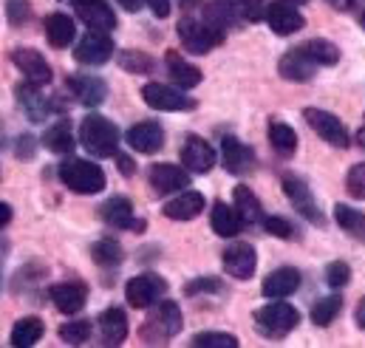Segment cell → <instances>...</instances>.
<instances>
[{"label":"cell","mask_w":365,"mask_h":348,"mask_svg":"<svg viewBox=\"0 0 365 348\" xmlns=\"http://www.w3.org/2000/svg\"><path fill=\"white\" fill-rule=\"evenodd\" d=\"M184 326V317H182V309L179 303L173 300H165V303H153L150 312H148V320L142 323V343L148 346H165L170 343Z\"/></svg>","instance_id":"obj_1"},{"label":"cell","mask_w":365,"mask_h":348,"mask_svg":"<svg viewBox=\"0 0 365 348\" xmlns=\"http://www.w3.org/2000/svg\"><path fill=\"white\" fill-rule=\"evenodd\" d=\"M80 142L93 156L110 159L119 153V128L102 113H88L80 122Z\"/></svg>","instance_id":"obj_2"},{"label":"cell","mask_w":365,"mask_h":348,"mask_svg":"<svg viewBox=\"0 0 365 348\" xmlns=\"http://www.w3.org/2000/svg\"><path fill=\"white\" fill-rule=\"evenodd\" d=\"M60 181L80 195H96L105 190V170L88 159H66L60 165Z\"/></svg>","instance_id":"obj_3"},{"label":"cell","mask_w":365,"mask_h":348,"mask_svg":"<svg viewBox=\"0 0 365 348\" xmlns=\"http://www.w3.org/2000/svg\"><path fill=\"white\" fill-rule=\"evenodd\" d=\"M252 317H255V329L269 340H280V337H286L289 332H294L300 326V312L292 303H283V300L261 306Z\"/></svg>","instance_id":"obj_4"},{"label":"cell","mask_w":365,"mask_h":348,"mask_svg":"<svg viewBox=\"0 0 365 348\" xmlns=\"http://www.w3.org/2000/svg\"><path fill=\"white\" fill-rule=\"evenodd\" d=\"M176 31H179V40L190 54H207V51L218 48L227 37L218 29H212L207 20H198V17H182Z\"/></svg>","instance_id":"obj_5"},{"label":"cell","mask_w":365,"mask_h":348,"mask_svg":"<svg viewBox=\"0 0 365 348\" xmlns=\"http://www.w3.org/2000/svg\"><path fill=\"white\" fill-rule=\"evenodd\" d=\"M283 193H286L289 204L297 210V215H303L309 224H314V227H323L326 224L323 210H320L312 187L306 184V178H300L297 173H286L283 175Z\"/></svg>","instance_id":"obj_6"},{"label":"cell","mask_w":365,"mask_h":348,"mask_svg":"<svg viewBox=\"0 0 365 348\" xmlns=\"http://www.w3.org/2000/svg\"><path fill=\"white\" fill-rule=\"evenodd\" d=\"M168 292V280L156 272H145V275H136L128 280L125 286V300L133 306V309H150L153 303L162 300V295Z\"/></svg>","instance_id":"obj_7"},{"label":"cell","mask_w":365,"mask_h":348,"mask_svg":"<svg viewBox=\"0 0 365 348\" xmlns=\"http://www.w3.org/2000/svg\"><path fill=\"white\" fill-rule=\"evenodd\" d=\"M303 119H306L309 128H312L323 142H329L331 148H340V150L349 148V130H346V125H343L334 113L320 111V108H306V111H303Z\"/></svg>","instance_id":"obj_8"},{"label":"cell","mask_w":365,"mask_h":348,"mask_svg":"<svg viewBox=\"0 0 365 348\" xmlns=\"http://www.w3.org/2000/svg\"><path fill=\"white\" fill-rule=\"evenodd\" d=\"M142 99L156 108V111H170V113H179V111H195L198 102L192 96H187L184 91L173 86H162V83H148L142 88Z\"/></svg>","instance_id":"obj_9"},{"label":"cell","mask_w":365,"mask_h":348,"mask_svg":"<svg viewBox=\"0 0 365 348\" xmlns=\"http://www.w3.org/2000/svg\"><path fill=\"white\" fill-rule=\"evenodd\" d=\"M221 263H224V272H227L230 277H235V280H250V277L255 275V269H258V252H255L252 244L235 241V244H230V247L224 250Z\"/></svg>","instance_id":"obj_10"},{"label":"cell","mask_w":365,"mask_h":348,"mask_svg":"<svg viewBox=\"0 0 365 348\" xmlns=\"http://www.w3.org/2000/svg\"><path fill=\"white\" fill-rule=\"evenodd\" d=\"M99 215H102L105 224H110V227H116V230H130V232H145V230H148L145 218H136V215H133V204H130V198H125V195L108 198V201L99 207Z\"/></svg>","instance_id":"obj_11"},{"label":"cell","mask_w":365,"mask_h":348,"mask_svg":"<svg viewBox=\"0 0 365 348\" xmlns=\"http://www.w3.org/2000/svg\"><path fill=\"white\" fill-rule=\"evenodd\" d=\"M179 156H182V165L187 173H210L215 168V159H218V153L212 150V145L207 139L195 136V133L187 136L182 142Z\"/></svg>","instance_id":"obj_12"},{"label":"cell","mask_w":365,"mask_h":348,"mask_svg":"<svg viewBox=\"0 0 365 348\" xmlns=\"http://www.w3.org/2000/svg\"><path fill=\"white\" fill-rule=\"evenodd\" d=\"M221 162L224 170L232 175H247L255 170V150L250 145H244L238 136H224L221 139Z\"/></svg>","instance_id":"obj_13"},{"label":"cell","mask_w":365,"mask_h":348,"mask_svg":"<svg viewBox=\"0 0 365 348\" xmlns=\"http://www.w3.org/2000/svg\"><path fill=\"white\" fill-rule=\"evenodd\" d=\"M264 20H267V26L272 29L277 37H289V34H294V31H300L306 26V17L297 11V6L283 3V0L267 6Z\"/></svg>","instance_id":"obj_14"},{"label":"cell","mask_w":365,"mask_h":348,"mask_svg":"<svg viewBox=\"0 0 365 348\" xmlns=\"http://www.w3.org/2000/svg\"><path fill=\"white\" fill-rule=\"evenodd\" d=\"M317 68H320V66L306 54V48H303V46L289 48V51L280 57V63H277L280 77H283V80H289V83H309V80L317 74Z\"/></svg>","instance_id":"obj_15"},{"label":"cell","mask_w":365,"mask_h":348,"mask_svg":"<svg viewBox=\"0 0 365 348\" xmlns=\"http://www.w3.org/2000/svg\"><path fill=\"white\" fill-rule=\"evenodd\" d=\"M74 57H77V63H83V66H105V63L113 57V40H110L105 31H88V34L77 43Z\"/></svg>","instance_id":"obj_16"},{"label":"cell","mask_w":365,"mask_h":348,"mask_svg":"<svg viewBox=\"0 0 365 348\" xmlns=\"http://www.w3.org/2000/svg\"><path fill=\"white\" fill-rule=\"evenodd\" d=\"M11 63L20 68V74L26 77V83H34V86H48L51 83V66L46 63V57L34 48H17L11 51Z\"/></svg>","instance_id":"obj_17"},{"label":"cell","mask_w":365,"mask_h":348,"mask_svg":"<svg viewBox=\"0 0 365 348\" xmlns=\"http://www.w3.org/2000/svg\"><path fill=\"white\" fill-rule=\"evenodd\" d=\"M125 139H128V145H130L136 153L150 156V153H159V150H162V145H165V130H162L159 122L145 119V122H136V125L125 133Z\"/></svg>","instance_id":"obj_18"},{"label":"cell","mask_w":365,"mask_h":348,"mask_svg":"<svg viewBox=\"0 0 365 348\" xmlns=\"http://www.w3.org/2000/svg\"><path fill=\"white\" fill-rule=\"evenodd\" d=\"M48 295H51V303L57 306V312H63V314H77L88 303V286L83 280L57 283L48 289Z\"/></svg>","instance_id":"obj_19"},{"label":"cell","mask_w":365,"mask_h":348,"mask_svg":"<svg viewBox=\"0 0 365 348\" xmlns=\"http://www.w3.org/2000/svg\"><path fill=\"white\" fill-rule=\"evenodd\" d=\"M204 20H207L212 29H218L221 34H227L230 29H238V26L247 23L241 6L232 3V0H210V3L204 6Z\"/></svg>","instance_id":"obj_20"},{"label":"cell","mask_w":365,"mask_h":348,"mask_svg":"<svg viewBox=\"0 0 365 348\" xmlns=\"http://www.w3.org/2000/svg\"><path fill=\"white\" fill-rule=\"evenodd\" d=\"M148 181H150V187H153L159 195H170V193H182V190H187L190 175H187V170L179 168V165H168V162H162V165H150Z\"/></svg>","instance_id":"obj_21"},{"label":"cell","mask_w":365,"mask_h":348,"mask_svg":"<svg viewBox=\"0 0 365 348\" xmlns=\"http://www.w3.org/2000/svg\"><path fill=\"white\" fill-rule=\"evenodd\" d=\"M14 93H17V102H20V108L26 111V116L31 122H43L51 111H63L57 102H48L40 93V86H34V83H20V86L14 88Z\"/></svg>","instance_id":"obj_22"},{"label":"cell","mask_w":365,"mask_h":348,"mask_svg":"<svg viewBox=\"0 0 365 348\" xmlns=\"http://www.w3.org/2000/svg\"><path fill=\"white\" fill-rule=\"evenodd\" d=\"M300 280L303 277H300V272L294 266H280V269H274L264 277L261 292L269 300H283V297H289V295H294L300 289Z\"/></svg>","instance_id":"obj_23"},{"label":"cell","mask_w":365,"mask_h":348,"mask_svg":"<svg viewBox=\"0 0 365 348\" xmlns=\"http://www.w3.org/2000/svg\"><path fill=\"white\" fill-rule=\"evenodd\" d=\"M68 91L74 93L77 102H83L86 108H99L108 96V86L105 80L91 77V74H71L68 77Z\"/></svg>","instance_id":"obj_24"},{"label":"cell","mask_w":365,"mask_h":348,"mask_svg":"<svg viewBox=\"0 0 365 348\" xmlns=\"http://www.w3.org/2000/svg\"><path fill=\"white\" fill-rule=\"evenodd\" d=\"M74 9L91 31H105L108 34L110 29H116V14L105 0H80Z\"/></svg>","instance_id":"obj_25"},{"label":"cell","mask_w":365,"mask_h":348,"mask_svg":"<svg viewBox=\"0 0 365 348\" xmlns=\"http://www.w3.org/2000/svg\"><path fill=\"white\" fill-rule=\"evenodd\" d=\"M96 326H99V337H102L105 346H122L128 340V314L119 306L105 309L99 314Z\"/></svg>","instance_id":"obj_26"},{"label":"cell","mask_w":365,"mask_h":348,"mask_svg":"<svg viewBox=\"0 0 365 348\" xmlns=\"http://www.w3.org/2000/svg\"><path fill=\"white\" fill-rule=\"evenodd\" d=\"M162 213H165L170 221H192L195 215L204 213V195L195 193V190H184V193H179L176 198H170V201L162 207Z\"/></svg>","instance_id":"obj_27"},{"label":"cell","mask_w":365,"mask_h":348,"mask_svg":"<svg viewBox=\"0 0 365 348\" xmlns=\"http://www.w3.org/2000/svg\"><path fill=\"white\" fill-rule=\"evenodd\" d=\"M210 224H212V232L221 235V238H235V235L244 230L241 215H238L235 207H230L227 201H215V204H212Z\"/></svg>","instance_id":"obj_28"},{"label":"cell","mask_w":365,"mask_h":348,"mask_svg":"<svg viewBox=\"0 0 365 348\" xmlns=\"http://www.w3.org/2000/svg\"><path fill=\"white\" fill-rule=\"evenodd\" d=\"M77 37V26L68 14L63 11H51L46 17V40L54 46V48H68L71 40Z\"/></svg>","instance_id":"obj_29"},{"label":"cell","mask_w":365,"mask_h":348,"mask_svg":"<svg viewBox=\"0 0 365 348\" xmlns=\"http://www.w3.org/2000/svg\"><path fill=\"white\" fill-rule=\"evenodd\" d=\"M232 198H235V213L241 215V221H244V227H252V224H261L264 221V207H261V198L247 187V184H238L235 187V193H232Z\"/></svg>","instance_id":"obj_30"},{"label":"cell","mask_w":365,"mask_h":348,"mask_svg":"<svg viewBox=\"0 0 365 348\" xmlns=\"http://www.w3.org/2000/svg\"><path fill=\"white\" fill-rule=\"evenodd\" d=\"M165 66H168V71H170V77H173V83L176 86H182L184 91L187 88H195L201 86V68L198 66H192V63H187L179 51H168L165 54Z\"/></svg>","instance_id":"obj_31"},{"label":"cell","mask_w":365,"mask_h":348,"mask_svg":"<svg viewBox=\"0 0 365 348\" xmlns=\"http://www.w3.org/2000/svg\"><path fill=\"white\" fill-rule=\"evenodd\" d=\"M43 145L51 150V153H60V156H68L74 153V130H71V122L68 119H60L54 125H48V130L43 133Z\"/></svg>","instance_id":"obj_32"},{"label":"cell","mask_w":365,"mask_h":348,"mask_svg":"<svg viewBox=\"0 0 365 348\" xmlns=\"http://www.w3.org/2000/svg\"><path fill=\"white\" fill-rule=\"evenodd\" d=\"M269 145L274 148V153H280L283 159H289V156H294L297 153V133H294V128L292 125H286V122H280V119H269Z\"/></svg>","instance_id":"obj_33"},{"label":"cell","mask_w":365,"mask_h":348,"mask_svg":"<svg viewBox=\"0 0 365 348\" xmlns=\"http://www.w3.org/2000/svg\"><path fill=\"white\" fill-rule=\"evenodd\" d=\"M43 334H46V326H43L40 317H23V320H17L14 329H11V346L31 348L43 340Z\"/></svg>","instance_id":"obj_34"},{"label":"cell","mask_w":365,"mask_h":348,"mask_svg":"<svg viewBox=\"0 0 365 348\" xmlns=\"http://www.w3.org/2000/svg\"><path fill=\"white\" fill-rule=\"evenodd\" d=\"M334 221L343 232H349L351 238L365 241V213L349 207V204H334Z\"/></svg>","instance_id":"obj_35"},{"label":"cell","mask_w":365,"mask_h":348,"mask_svg":"<svg viewBox=\"0 0 365 348\" xmlns=\"http://www.w3.org/2000/svg\"><path fill=\"white\" fill-rule=\"evenodd\" d=\"M340 312H343V297H340V295L320 297V300L312 306V323L320 326V329H326V326H331V323L340 317Z\"/></svg>","instance_id":"obj_36"},{"label":"cell","mask_w":365,"mask_h":348,"mask_svg":"<svg viewBox=\"0 0 365 348\" xmlns=\"http://www.w3.org/2000/svg\"><path fill=\"white\" fill-rule=\"evenodd\" d=\"M303 48H306V54H309V57H312L317 66H326V68H331V66H337V63H340V48H337L331 40L314 37V40L303 43Z\"/></svg>","instance_id":"obj_37"},{"label":"cell","mask_w":365,"mask_h":348,"mask_svg":"<svg viewBox=\"0 0 365 348\" xmlns=\"http://www.w3.org/2000/svg\"><path fill=\"white\" fill-rule=\"evenodd\" d=\"M116 63H119V68H125V71H130V74H150V71L156 68V60H153L150 54L133 51V48L119 51V54H116Z\"/></svg>","instance_id":"obj_38"},{"label":"cell","mask_w":365,"mask_h":348,"mask_svg":"<svg viewBox=\"0 0 365 348\" xmlns=\"http://www.w3.org/2000/svg\"><path fill=\"white\" fill-rule=\"evenodd\" d=\"M91 258L102 269H113L122 263V247L116 244V238H99L91 247Z\"/></svg>","instance_id":"obj_39"},{"label":"cell","mask_w":365,"mask_h":348,"mask_svg":"<svg viewBox=\"0 0 365 348\" xmlns=\"http://www.w3.org/2000/svg\"><path fill=\"white\" fill-rule=\"evenodd\" d=\"M93 326L91 320H71V323H63L60 326V340L68 343V346H86L91 340Z\"/></svg>","instance_id":"obj_40"},{"label":"cell","mask_w":365,"mask_h":348,"mask_svg":"<svg viewBox=\"0 0 365 348\" xmlns=\"http://www.w3.org/2000/svg\"><path fill=\"white\" fill-rule=\"evenodd\" d=\"M190 343L195 348H235L238 346V337L227 334V332H201Z\"/></svg>","instance_id":"obj_41"},{"label":"cell","mask_w":365,"mask_h":348,"mask_svg":"<svg viewBox=\"0 0 365 348\" xmlns=\"http://www.w3.org/2000/svg\"><path fill=\"white\" fill-rule=\"evenodd\" d=\"M326 283L331 289H346L351 283V266L346 261H331L326 266Z\"/></svg>","instance_id":"obj_42"},{"label":"cell","mask_w":365,"mask_h":348,"mask_svg":"<svg viewBox=\"0 0 365 348\" xmlns=\"http://www.w3.org/2000/svg\"><path fill=\"white\" fill-rule=\"evenodd\" d=\"M346 190H349L351 198L365 201V162L351 165V170H349V175H346Z\"/></svg>","instance_id":"obj_43"},{"label":"cell","mask_w":365,"mask_h":348,"mask_svg":"<svg viewBox=\"0 0 365 348\" xmlns=\"http://www.w3.org/2000/svg\"><path fill=\"white\" fill-rule=\"evenodd\" d=\"M6 17L14 29L26 26L31 20V3L29 0H6Z\"/></svg>","instance_id":"obj_44"},{"label":"cell","mask_w":365,"mask_h":348,"mask_svg":"<svg viewBox=\"0 0 365 348\" xmlns=\"http://www.w3.org/2000/svg\"><path fill=\"white\" fill-rule=\"evenodd\" d=\"M218 292H224V283L218 277H195L184 286V295H190V297L192 295H218Z\"/></svg>","instance_id":"obj_45"},{"label":"cell","mask_w":365,"mask_h":348,"mask_svg":"<svg viewBox=\"0 0 365 348\" xmlns=\"http://www.w3.org/2000/svg\"><path fill=\"white\" fill-rule=\"evenodd\" d=\"M264 230L274 235V238H283V241H289V238H294V227H292V221H286V218H280V215H264Z\"/></svg>","instance_id":"obj_46"},{"label":"cell","mask_w":365,"mask_h":348,"mask_svg":"<svg viewBox=\"0 0 365 348\" xmlns=\"http://www.w3.org/2000/svg\"><path fill=\"white\" fill-rule=\"evenodd\" d=\"M247 23H261L264 20V11H267V3L264 0H238Z\"/></svg>","instance_id":"obj_47"},{"label":"cell","mask_w":365,"mask_h":348,"mask_svg":"<svg viewBox=\"0 0 365 348\" xmlns=\"http://www.w3.org/2000/svg\"><path fill=\"white\" fill-rule=\"evenodd\" d=\"M14 153H17V159H34V136L23 133V136L17 139V148H14Z\"/></svg>","instance_id":"obj_48"},{"label":"cell","mask_w":365,"mask_h":348,"mask_svg":"<svg viewBox=\"0 0 365 348\" xmlns=\"http://www.w3.org/2000/svg\"><path fill=\"white\" fill-rule=\"evenodd\" d=\"M148 6H150V11L156 17H168L170 14V0H148Z\"/></svg>","instance_id":"obj_49"},{"label":"cell","mask_w":365,"mask_h":348,"mask_svg":"<svg viewBox=\"0 0 365 348\" xmlns=\"http://www.w3.org/2000/svg\"><path fill=\"white\" fill-rule=\"evenodd\" d=\"M116 165H119L122 175H133V159H130V156H125V153H116Z\"/></svg>","instance_id":"obj_50"},{"label":"cell","mask_w":365,"mask_h":348,"mask_svg":"<svg viewBox=\"0 0 365 348\" xmlns=\"http://www.w3.org/2000/svg\"><path fill=\"white\" fill-rule=\"evenodd\" d=\"M354 323H357V329L365 332V297L357 303V309H354Z\"/></svg>","instance_id":"obj_51"},{"label":"cell","mask_w":365,"mask_h":348,"mask_svg":"<svg viewBox=\"0 0 365 348\" xmlns=\"http://www.w3.org/2000/svg\"><path fill=\"white\" fill-rule=\"evenodd\" d=\"M11 215H14V213H11V207H9L6 201H0V230H3V227L11 221Z\"/></svg>","instance_id":"obj_52"},{"label":"cell","mask_w":365,"mask_h":348,"mask_svg":"<svg viewBox=\"0 0 365 348\" xmlns=\"http://www.w3.org/2000/svg\"><path fill=\"white\" fill-rule=\"evenodd\" d=\"M116 3H119L125 11H139V9H142L148 0H116Z\"/></svg>","instance_id":"obj_53"},{"label":"cell","mask_w":365,"mask_h":348,"mask_svg":"<svg viewBox=\"0 0 365 348\" xmlns=\"http://www.w3.org/2000/svg\"><path fill=\"white\" fill-rule=\"evenodd\" d=\"M329 3H331L337 11H349V9L354 6V0H329Z\"/></svg>","instance_id":"obj_54"},{"label":"cell","mask_w":365,"mask_h":348,"mask_svg":"<svg viewBox=\"0 0 365 348\" xmlns=\"http://www.w3.org/2000/svg\"><path fill=\"white\" fill-rule=\"evenodd\" d=\"M357 145H360V148L365 150V125L360 128V130H357Z\"/></svg>","instance_id":"obj_55"},{"label":"cell","mask_w":365,"mask_h":348,"mask_svg":"<svg viewBox=\"0 0 365 348\" xmlns=\"http://www.w3.org/2000/svg\"><path fill=\"white\" fill-rule=\"evenodd\" d=\"M283 3H292V6H303V3H309V0H283Z\"/></svg>","instance_id":"obj_56"},{"label":"cell","mask_w":365,"mask_h":348,"mask_svg":"<svg viewBox=\"0 0 365 348\" xmlns=\"http://www.w3.org/2000/svg\"><path fill=\"white\" fill-rule=\"evenodd\" d=\"M192 3H198V0H182V6H192Z\"/></svg>","instance_id":"obj_57"},{"label":"cell","mask_w":365,"mask_h":348,"mask_svg":"<svg viewBox=\"0 0 365 348\" xmlns=\"http://www.w3.org/2000/svg\"><path fill=\"white\" fill-rule=\"evenodd\" d=\"M360 26H363V29H365V14H363V17H360Z\"/></svg>","instance_id":"obj_58"},{"label":"cell","mask_w":365,"mask_h":348,"mask_svg":"<svg viewBox=\"0 0 365 348\" xmlns=\"http://www.w3.org/2000/svg\"><path fill=\"white\" fill-rule=\"evenodd\" d=\"M68 3H74V6H77V3H80V0H68Z\"/></svg>","instance_id":"obj_59"}]
</instances>
